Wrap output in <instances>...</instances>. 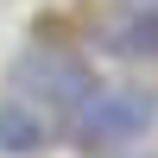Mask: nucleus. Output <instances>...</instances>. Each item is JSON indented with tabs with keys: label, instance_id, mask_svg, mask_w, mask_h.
<instances>
[{
	"label": "nucleus",
	"instance_id": "nucleus-4",
	"mask_svg": "<svg viewBox=\"0 0 158 158\" xmlns=\"http://www.w3.org/2000/svg\"><path fill=\"white\" fill-rule=\"evenodd\" d=\"M101 51L127 63H158V6H120L101 25Z\"/></svg>",
	"mask_w": 158,
	"mask_h": 158
},
{
	"label": "nucleus",
	"instance_id": "nucleus-2",
	"mask_svg": "<svg viewBox=\"0 0 158 158\" xmlns=\"http://www.w3.org/2000/svg\"><path fill=\"white\" fill-rule=\"evenodd\" d=\"M89 89H95V70H89L76 51H25V57L13 63V95L38 101V108L57 120V133L70 127V114L89 101Z\"/></svg>",
	"mask_w": 158,
	"mask_h": 158
},
{
	"label": "nucleus",
	"instance_id": "nucleus-3",
	"mask_svg": "<svg viewBox=\"0 0 158 158\" xmlns=\"http://www.w3.org/2000/svg\"><path fill=\"white\" fill-rule=\"evenodd\" d=\"M57 139V120H51L38 101H25V95H0V158H38Z\"/></svg>",
	"mask_w": 158,
	"mask_h": 158
},
{
	"label": "nucleus",
	"instance_id": "nucleus-1",
	"mask_svg": "<svg viewBox=\"0 0 158 158\" xmlns=\"http://www.w3.org/2000/svg\"><path fill=\"white\" fill-rule=\"evenodd\" d=\"M158 127V95L152 89H133V82H120V89H108V82H95L89 89V101L70 114V146L76 152H120V146H133V139H146Z\"/></svg>",
	"mask_w": 158,
	"mask_h": 158
},
{
	"label": "nucleus",
	"instance_id": "nucleus-5",
	"mask_svg": "<svg viewBox=\"0 0 158 158\" xmlns=\"http://www.w3.org/2000/svg\"><path fill=\"white\" fill-rule=\"evenodd\" d=\"M108 158H146V152H127V146H120V152H108Z\"/></svg>",
	"mask_w": 158,
	"mask_h": 158
},
{
	"label": "nucleus",
	"instance_id": "nucleus-6",
	"mask_svg": "<svg viewBox=\"0 0 158 158\" xmlns=\"http://www.w3.org/2000/svg\"><path fill=\"white\" fill-rule=\"evenodd\" d=\"M120 6H158V0H120Z\"/></svg>",
	"mask_w": 158,
	"mask_h": 158
}]
</instances>
